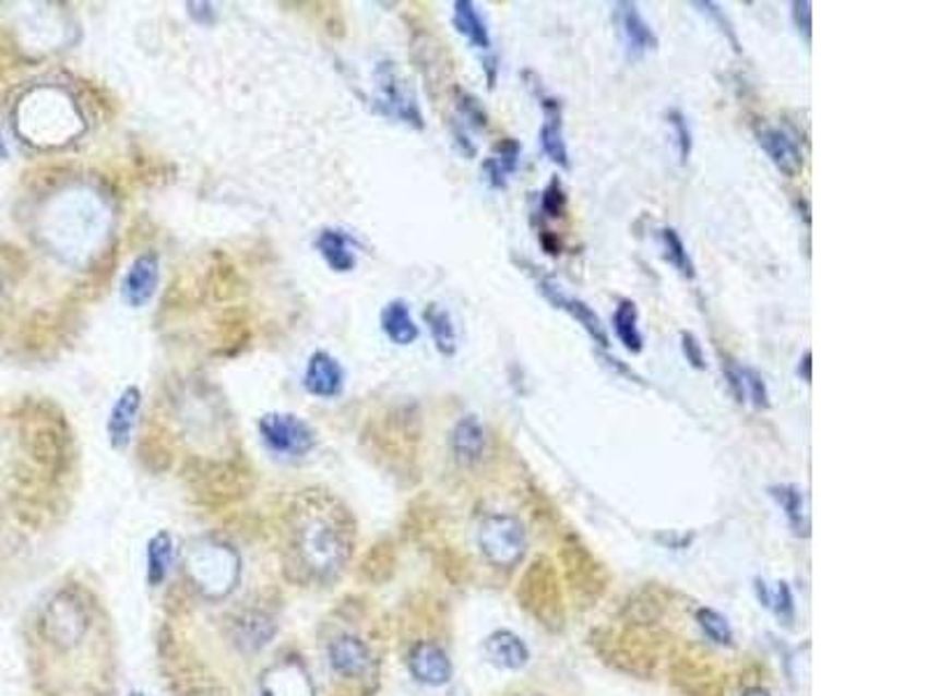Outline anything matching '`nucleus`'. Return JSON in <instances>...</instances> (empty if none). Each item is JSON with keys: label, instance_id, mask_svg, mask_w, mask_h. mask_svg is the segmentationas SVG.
<instances>
[{"label": "nucleus", "instance_id": "obj_1", "mask_svg": "<svg viewBox=\"0 0 928 696\" xmlns=\"http://www.w3.org/2000/svg\"><path fill=\"white\" fill-rule=\"evenodd\" d=\"M295 551L307 572L319 578H332L348 557L344 529L334 518L319 511H309L295 527Z\"/></svg>", "mask_w": 928, "mask_h": 696}, {"label": "nucleus", "instance_id": "obj_2", "mask_svg": "<svg viewBox=\"0 0 928 696\" xmlns=\"http://www.w3.org/2000/svg\"><path fill=\"white\" fill-rule=\"evenodd\" d=\"M374 107L388 119H395L423 131L425 119L416 98V91L397 70L395 63L383 61L374 70Z\"/></svg>", "mask_w": 928, "mask_h": 696}, {"label": "nucleus", "instance_id": "obj_3", "mask_svg": "<svg viewBox=\"0 0 928 696\" xmlns=\"http://www.w3.org/2000/svg\"><path fill=\"white\" fill-rule=\"evenodd\" d=\"M258 432L265 446L284 457H305L316 446L313 428L295 413L272 411L258 420Z\"/></svg>", "mask_w": 928, "mask_h": 696}, {"label": "nucleus", "instance_id": "obj_4", "mask_svg": "<svg viewBox=\"0 0 928 696\" xmlns=\"http://www.w3.org/2000/svg\"><path fill=\"white\" fill-rule=\"evenodd\" d=\"M480 551L497 566H511L525 553V529L511 516H490L478 529Z\"/></svg>", "mask_w": 928, "mask_h": 696}, {"label": "nucleus", "instance_id": "obj_5", "mask_svg": "<svg viewBox=\"0 0 928 696\" xmlns=\"http://www.w3.org/2000/svg\"><path fill=\"white\" fill-rule=\"evenodd\" d=\"M191 572L204 592L221 597L230 592L237 580V557L223 545H204L202 551H195Z\"/></svg>", "mask_w": 928, "mask_h": 696}, {"label": "nucleus", "instance_id": "obj_6", "mask_svg": "<svg viewBox=\"0 0 928 696\" xmlns=\"http://www.w3.org/2000/svg\"><path fill=\"white\" fill-rule=\"evenodd\" d=\"M532 88L544 112L542 131H538V144H542V149L550 163H555L557 168L569 170L571 158H569V146L564 137V105L560 98L546 94L542 86L532 84Z\"/></svg>", "mask_w": 928, "mask_h": 696}, {"label": "nucleus", "instance_id": "obj_7", "mask_svg": "<svg viewBox=\"0 0 928 696\" xmlns=\"http://www.w3.org/2000/svg\"><path fill=\"white\" fill-rule=\"evenodd\" d=\"M536 288H538V292H542V296L555 307V309H560V311H564V314H569L575 323H579L585 333L590 335V339L597 344V346H602V348H608L610 346V339H608V333H606V325L602 323V319H599V314L597 311H594L585 300H581V298H575V296H569V292L557 284L555 279H548V277H542L536 281Z\"/></svg>", "mask_w": 928, "mask_h": 696}, {"label": "nucleus", "instance_id": "obj_8", "mask_svg": "<svg viewBox=\"0 0 928 696\" xmlns=\"http://www.w3.org/2000/svg\"><path fill=\"white\" fill-rule=\"evenodd\" d=\"M612 16H616V26L629 61H641L647 53H655L659 49L657 33L645 22L636 3H629V0L616 3Z\"/></svg>", "mask_w": 928, "mask_h": 696}, {"label": "nucleus", "instance_id": "obj_9", "mask_svg": "<svg viewBox=\"0 0 928 696\" xmlns=\"http://www.w3.org/2000/svg\"><path fill=\"white\" fill-rule=\"evenodd\" d=\"M160 281V259L156 251L140 253L130 263L121 281V298L130 309H142L154 300Z\"/></svg>", "mask_w": 928, "mask_h": 696}, {"label": "nucleus", "instance_id": "obj_10", "mask_svg": "<svg viewBox=\"0 0 928 696\" xmlns=\"http://www.w3.org/2000/svg\"><path fill=\"white\" fill-rule=\"evenodd\" d=\"M757 142L764 154L769 156V160L773 163V168L785 175L787 179H794L801 175L804 170V152L798 142L785 131V128L777 125H764L757 131Z\"/></svg>", "mask_w": 928, "mask_h": 696}, {"label": "nucleus", "instance_id": "obj_11", "mask_svg": "<svg viewBox=\"0 0 928 696\" xmlns=\"http://www.w3.org/2000/svg\"><path fill=\"white\" fill-rule=\"evenodd\" d=\"M45 627H47V634L53 638V644L72 646L86 634L88 617L78 601L63 595L59 599H53L51 607L47 609Z\"/></svg>", "mask_w": 928, "mask_h": 696}, {"label": "nucleus", "instance_id": "obj_12", "mask_svg": "<svg viewBox=\"0 0 928 696\" xmlns=\"http://www.w3.org/2000/svg\"><path fill=\"white\" fill-rule=\"evenodd\" d=\"M346 383V372L342 362L328 351H313L307 360V370L302 386L309 395L319 399H334L340 397Z\"/></svg>", "mask_w": 928, "mask_h": 696}, {"label": "nucleus", "instance_id": "obj_13", "mask_svg": "<svg viewBox=\"0 0 928 696\" xmlns=\"http://www.w3.org/2000/svg\"><path fill=\"white\" fill-rule=\"evenodd\" d=\"M142 409V391L138 386H128L115 401L107 418V439L115 451H126L130 439L138 428V418Z\"/></svg>", "mask_w": 928, "mask_h": 696}, {"label": "nucleus", "instance_id": "obj_14", "mask_svg": "<svg viewBox=\"0 0 928 696\" xmlns=\"http://www.w3.org/2000/svg\"><path fill=\"white\" fill-rule=\"evenodd\" d=\"M520 156H523V144L513 137H504L495 144L492 154L480 165V175L492 191L509 189L511 177L520 168Z\"/></svg>", "mask_w": 928, "mask_h": 696}, {"label": "nucleus", "instance_id": "obj_15", "mask_svg": "<svg viewBox=\"0 0 928 696\" xmlns=\"http://www.w3.org/2000/svg\"><path fill=\"white\" fill-rule=\"evenodd\" d=\"M316 251H319L323 263L337 274L353 272L358 265V242L344 230L325 228L316 237Z\"/></svg>", "mask_w": 928, "mask_h": 696}, {"label": "nucleus", "instance_id": "obj_16", "mask_svg": "<svg viewBox=\"0 0 928 696\" xmlns=\"http://www.w3.org/2000/svg\"><path fill=\"white\" fill-rule=\"evenodd\" d=\"M453 26L474 49L490 57L492 53V35L486 24V16L480 14L472 0H455L453 3Z\"/></svg>", "mask_w": 928, "mask_h": 696}, {"label": "nucleus", "instance_id": "obj_17", "mask_svg": "<svg viewBox=\"0 0 928 696\" xmlns=\"http://www.w3.org/2000/svg\"><path fill=\"white\" fill-rule=\"evenodd\" d=\"M408 664H412V671L418 681L430 687H441L451 681L453 669H451L449 657H445V652L432 644L416 646L412 652V659H408Z\"/></svg>", "mask_w": 928, "mask_h": 696}, {"label": "nucleus", "instance_id": "obj_18", "mask_svg": "<svg viewBox=\"0 0 928 696\" xmlns=\"http://www.w3.org/2000/svg\"><path fill=\"white\" fill-rule=\"evenodd\" d=\"M381 329L395 346H412L420 337V327L412 316L406 300H390L381 309Z\"/></svg>", "mask_w": 928, "mask_h": 696}, {"label": "nucleus", "instance_id": "obj_19", "mask_svg": "<svg viewBox=\"0 0 928 696\" xmlns=\"http://www.w3.org/2000/svg\"><path fill=\"white\" fill-rule=\"evenodd\" d=\"M330 667L344 677H360L369 669V650L356 636H340L330 644Z\"/></svg>", "mask_w": 928, "mask_h": 696}, {"label": "nucleus", "instance_id": "obj_20", "mask_svg": "<svg viewBox=\"0 0 928 696\" xmlns=\"http://www.w3.org/2000/svg\"><path fill=\"white\" fill-rule=\"evenodd\" d=\"M451 446L462 465L478 463L486 453V430L476 416H462L451 434Z\"/></svg>", "mask_w": 928, "mask_h": 696}, {"label": "nucleus", "instance_id": "obj_21", "mask_svg": "<svg viewBox=\"0 0 928 696\" xmlns=\"http://www.w3.org/2000/svg\"><path fill=\"white\" fill-rule=\"evenodd\" d=\"M612 333H616L618 341L624 346V351L631 356H639L643 351V333L639 327V307L634 300H620L616 311H612Z\"/></svg>", "mask_w": 928, "mask_h": 696}, {"label": "nucleus", "instance_id": "obj_22", "mask_svg": "<svg viewBox=\"0 0 928 696\" xmlns=\"http://www.w3.org/2000/svg\"><path fill=\"white\" fill-rule=\"evenodd\" d=\"M274 620L260 611H251L247 615L237 617L235 622V638L237 646L245 650H260L265 648L272 636H274Z\"/></svg>", "mask_w": 928, "mask_h": 696}, {"label": "nucleus", "instance_id": "obj_23", "mask_svg": "<svg viewBox=\"0 0 928 696\" xmlns=\"http://www.w3.org/2000/svg\"><path fill=\"white\" fill-rule=\"evenodd\" d=\"M423 319L430 327L437 351L445 358H453L457 353V329L449 311L439 304H430L423 311Z\"/></svg>", "mask_w": 928, "mask_h": 696}, {"label": "nucleus", "instance_id": "obj_24", "mask_svg": "<svg viewBox=\"0 0 928 696\" xmlns=\"http://www.w3.org/2000/svg\"><path fill=\"white\" fill-rule=\"evenodd\" d=\"M486 652L490 662L501 669H520L527 662V648L523 640L509 632H497L486 640Z\"/></svg>", "mask_w": 928, "mask_h": 696}, {"label": "nucleus", "instance_id": "obj_25", "mask_svg": "<svg viewBox=\"0 0 928 696\" xmlns=\"http://www.w3.org/2000/svg\"><path fill=\"white\" fill-rule=\"evenodd\" d=\"M175 562V541L167 532H158L146 545V576L152 585H160Z\"/></svg>", "mask_w": 928, "mask_h": 696}, {"label": "nucleus", "instance_id": "obj_26", "mask_svg": "<svg viewBox=\"0 0 928 696\" xmlns=\"http://www.w3.org/2000/svg\"><path fill=\"white\" fill-rule=\"evenodd\" d=\"M659 242H662V251H664V261L671 265L682 279L694 281L697 279V265L692 261L690 251H687V244L682 242L680 232L676 228H662Z\"/></svg>", "mask_w": 928, "mask_h": 696}, {"label": "nucleus", "instance_id": "obj_27", "mask_svg": "<svg viewBox=\"0 0 928 696\" xmlns=\"http://www.w3.org/2000/svg\"><path fill=\"white\" fill-rule=\"evenodd\" d=\"M773 500L777 502V506L785 511V516L789 520V525L794 527V532H804L808 535V508H806V497L804 492L798 490L796 485H775L771 488Z\"/></svg>", "mask_w": 928, "mask_h": 696}, {"label": "nucleus", "instance_id": "obj_28", "mask_svg": "<svg viewBox=\"0 0 928 696\" xmlns=\"http://www.w3.org/2000/svg\"><path fill=\"white\" fill-rule=\"evenodd\" d=\"M666 123H668V128H671L674 137H676L678 160H680V165H687V163H690V158H692V152H694V135H692L690 119H687V115L682 112V109L674 107V109H668V112H666Z\"/></svg>", "mask_w": 928, "mask_h": 696}, {"label": "nucleus", "instance_id": "obj_29", "mask_svg": "<svg viewBox=\"0 0 928 696\" xmlns=\"http://www.w3.org/2000/svg\"><path fill=\"white\" fill-rule=\"evenodd\" d=\"M455 123L462 125L464 131H467V128H474V131H486V128H488V112H486V109H483V105H480L478 98H474L472 94H464V91H460V98H457V121Z\"/></svg>", "mask_w": 928, "mask_h": 696}, {"label": "nucleus", "instance_id": "obj_30", "mask_svg": "<svg viewBox=\"0 0 928 696\" xmlns=\"http://www.w3.org/2000/svg\"><path fill=\"white\" fill-rule=\"evenodd\" d=\"M270 696H311L305 675L295 669H282L270 683Z\"/></svg>", "mask_w": 928, "mask_h": 696}, {"label": "nucleus", "instance_id": "obj_31", "mask_svg": "<svg viewBox=\"0 0 928 696\" xmlns=\"http://www.w3.org/2000/svg\"><path fill=\"white\" fill-rule=\"evenodd\" d=\"M567 205H569V197L562 181L560 177H552L542 193V200H538V212H542L546 218H562L567 214Z\"/></svg>", "mask_w": 928, "mask_h": 696}, {"label": "nucleus", "instance_id": "obj_32", "mask_svg": "<svg viewBox=\"0 0 928 696\" xmlns=\"http://www.w3.org/2000/svg\"><path fill=\"white\" fill-rule=\"evenodd\" d=\"M742 383H746L748 401H750V405L757 411L771 409V391H769L766 379L761 376V372H757L754 368H746V364H742Z\"/></svg>", "mask_w": 928, "mask_h": 696}, {"label": "nucleus", "instance_id": "obj_33", "mask_svg": "<svg viewBox=\"0 0 928 696\" xmlns=\"http://www.w3.org/2000/svg\"><path fill=\"white\" fill-rule=\"evenodd\" d=\"M694 8H699L705 16H711V20L719 26V31L727 35V40L731 43V47H734V51L736 53H740L742 49H740V43H738V35H736V31H734V26H731V22H729V16L724 14V10L717 5V3H713V0H699V3H694Z\"/></svg>", "mask_w": 928, "mask_h": 696}, {"label": "nucleus", "instance_id": "obj_34", "mask_svg": "<svg viewBox=\"0 0 928 696\" xmlns=\"http://www.w3.org/2000/svg\"><path fill=\"white\" fill-rule=\"evenodd\" d=\"M722 374H724V383H727L731 397L738 401V405H746L748 395H746V383H742V364L734 362L731 358H724L722 360Z\"/></svg>", "mask_w": 928, "mask_h": 696}, {"label": "nucleus", "instance_id": "obj_35", "mask_svg": "<svg viewBox=\"0 0 928 696\" xmlns=\"http://www.w3.org/2000/svg\"><path fill=\"white\" fill-rule=\"evenodd\" d=\"M699 622H701V627L705 629V634H709L713 640H717V644H729V640H731V629L727 625V620H724L719 613L701 611Z\"/></svg>", "mask_w": 928, "mask_h": 696}, {"label": "nucleus", "instance_id": "obj_36", "mask_svg": "<svg viewBox=\"0 0 928 696\" xmlns=\"http://www.w3.org/2000/svg\"><path fill=\"white\" fill-rule=\"evenodd\" d=\"M792 22L796 31L801 33L806 45H810L812 38V3L810 0H794L792 3Z\"/></svg>", "mask_w": 928, "mask_h": 696}, {"label": "nucleus", "instance_id": "obj_37", "mask_svg": "<svg viewBox=\"0 0 928 696\" xmlns=\"http://www.w3.org/2000/svg\"><path fill=\"white\" fill-rule=\"evenodd\" d=\"M680 348L685 360L692 364L694 370H705L709 368V362H705V351L699 341V337L694 333H680Z\"/></svg>", "mask_w": 928, "mask_h": 696}, {"label": "nucleus", "instance_id": "obj_38", "mask_svg": "<svg viewBox=\"0 0 928 696\" xmlns=\"http://www.w3.org/2000/svg\"><path fill=\"white\" fill-rule=\"evenodd\" d=\"M796 374H798V379H801L804 383H810L812 381V353L810 351H804L801 362L796 364Z\"/></svg>", "mask_w": 928, "mask_h": 696}, {"label": "nucleus", "instance_id": "obj_39", "mask_svg": "<svg viewBox=\"0 0 928 696\" xmlns=\"http://www.w3.org/2000/svg\"><path fill=\"white\" fill-rule=\"evenodd\" d=\"M5 156H8V146H5L3 137H0V158H5Z\"/></svg>", "mask_w": 928, "mask_h": 696}, {"label": "nucleus", "instance_id": "obj_40", "mask_svg": "<svg viewBox=\"0 0 928 696\" xmlns=\"http://www.w3.org/2000/svg\"><path fill=\"white\" fill-rule=\"evenodd\" d=\"M746 696H769L766 692H761V689H752V692H748Z\"/></svg>", "mask_w": 928, "mask_h": 696}, {"label": "nucleus", "instance_id": "obj_41", "mask_svg": "<svg viewBox=\"0 0 928 696\" xmlns=\"http://www.w3.org/2000/svg\"><path fill=\"white\" fill-rule=\"evenodd\" d=\"M130 696H142V694H138V692H135V694H130Z\"/></svg>", "mask_w": 928, "mask_h": 696}]
</instances>
